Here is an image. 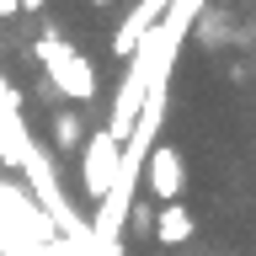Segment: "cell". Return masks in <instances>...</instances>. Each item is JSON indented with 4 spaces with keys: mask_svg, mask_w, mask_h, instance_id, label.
<instances>
[{
    "mask_svg": "<svg viewBox=\"0 0 256 256\" xmlns=\"http://www.w3.org/2000/svg\"><path fill=\"white\" fill-rule=\"evenodd\" d=\"M91 6H107V0H91Z\"/></svg>",
    "mask_w": 256,
    "mask_h": 256,
    "instance_id": "obj_1",
    "label": "cell"
}]
</instances>
